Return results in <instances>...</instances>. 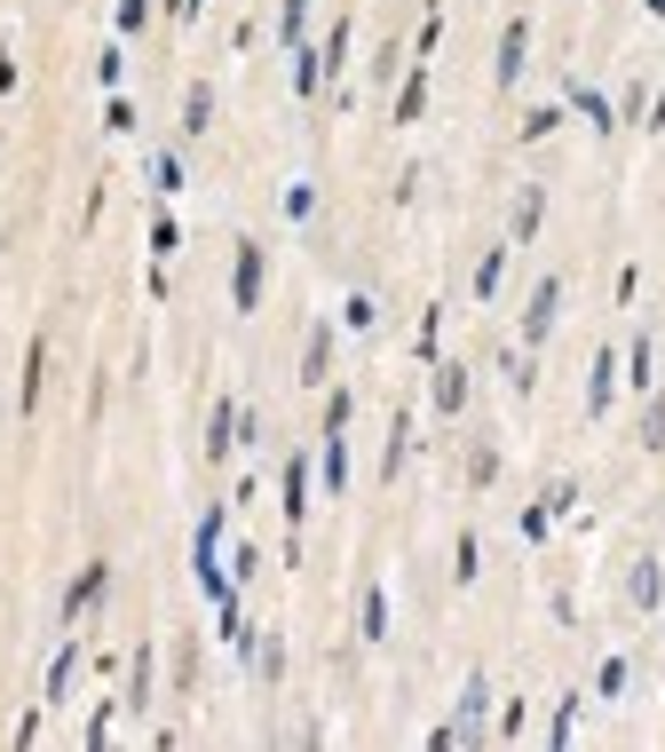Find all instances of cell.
Here are the masks:
<instances>
[{"mask_svg":"<svg viewBox=\"0 0 665 752\" xmlns=\"http://www.w3.org/2000/svg\"><path fill=\"white\" fill-rule=\"evenodd\" d=\"M530 381H539V372H530V349H515V357H508V389L530 396Z\"/></svg>","mask_w":665,"mask_h":752,"instance_id":"cell-44","label":"cell"},{"mask_svg":"<svg viewBox=\"0 0 665 752\" xmlns=\"http://www.w3.org/2000/svg\"><path fill=\"white\" fill-rule=\"evenodd\" d=\"M254 673H261V681H285V641H278V634L254 641Z\"/></svg>","mask_w":665,"mask_h":752,"instance_id":"cell-29","label":"cell"},{"mask_svg":"<svg viewBox=\"0 0 665 752\" xmlns=\"http://www.w3.org/2000/svg\"><path fill=\"white\" fill-rule=\"evenodd\" d=\"M40 389H48V333H32L24 340V389H16L24 413H40Z\"/></svg>","mask_w":665,"mask_h":752,"instance_id":"cell-8","label":"cell"},{"mask_svg":"<svg viewBox=\"0 0 665 752\" xmlns=\"http://www.w3.org/2000/svg\"><path fill=\"white\" fill-rule=\"evenodd\" d=\"M151 183L175 198V190H183V159H175V151H159V159H151Z\"/></svg>","mask_w":665,"mask_h":752,"instance_id":"cell-40","label":"cell"},{"mask_svg":"<svg viewBox=\"0 0 665 752\" xmlns=\"http://www.w3.org/2000/svg\"><path fill=\"white\" fill-rule=\"evenodd\" d=\"M571 737H579V697H562V705H555V721H547V744L562 752Z\"/></svg>","mask_w":665,"mask_h":752,"instance_id":"cell-32","label":"cell"},{"mask_svg":"<svg viewBox=\"0 0 665 752\" xmlns=\"http://www.w3.org/2000/svg\"><path fill=\"white\" fill-rule=\"evenodd\" d=\"M317 467H325V491H341V484H349V443H341V436H325Z\"/></svg>","mask_w":665,"mask_h":752,"instance_id":"cell-26","label":"cell"},{"mask_svg":"<svg viewBox=\"0 0 665 752\" xmlns=\"http://www.w3.org/2000/svg\"><path fill=\"white\" fill-rule=\"evenodd\" d=\"M626 594H634V610H657V602H665V563H657V555H642V563H634V578H626Z\"/></svg>","mask_w":665,"mask_h":752,"instance_id":"cell-13","label":"cell"},{"mask_svg":"<svg viewBox=\"0 0 665 752\" xmlns=\"http://www.w3.org/2000/svg\"><path fill=\"white\" fill-rule=\"evenodd\" d=\"M594 697H626V658H603V666H594Z\"/></svg>","mask_w":665,"mask_h":752,"instance_id":"cell-39","label":"cell"},{"mask_svg":"<svg viewBox=\"0 0 665 752\" xmlns=\"http://www.w3.org/2000/svg\"><path fill=\"white\" fill-rule=\"evenodd\" d=\"M610 404H618V349L603 340L594 365H586V420H610Z\"/></svg>","mask_w":665,"mask_h":752,"instance_id":"cell-5","label":"cell"},{"mask_svg":"<svg viewBox=\"0 0 665 752\" xmlns=\"http://www.w3.org/2000/svg\"><path fill=\"white\" fill-rule=\"evenodd\" d=\"M539 222H547V183H523L515 190V215H508V246H530Z\"/></svg>","mask_w":665,"mask_h":752,"instance_id":"cell-7","label":"cell"},{"mask_svg":"<svg viewBox=\"0 0 665 752\" xmlns=\"http://www.w3.org/2000/svg\"><path fill=\"white\" fill-rule=\"evenodd\" d=\"M104 587H112V563H88V570L72 578V594H63V610H56V618H63V626H80L88 610L104 602Z\"/></svg>","mask_w":665,"mask_h":752,"instance_id":"cell-6","label":"cell"},{"mask_svg":"<svg viewBox=\"0 0 665 752\" xmlns=\"http://www.w3.org/2000/svg\"><path fill=\"white\" fill-rule=\"evenodd\" d=\"M468 404V365H436V413H459Z\"/></svg>","mask_w":665,"mask_h":752,"instance_id":"cell-22","label":"cell"},{"mask_svg":"<svg viewBox=\"0 0 665 752\" xmlns=\"http://www.w3.org/2000/svg\"><path fill=\"white\" fill-rule=\"evenodd\" d=\"M642 9H650V16H665V0H642Z\"/></svg>","mask_w":665,"mask_h":752,"instance_id":"cell-51","label":"cell"},{"mask_svg":"<svg viewBox=\"0 0 665 752\" xmlns=\"http://www.w3.org/2000/svg\"><path fill=\"white\" fill-rule=\"evenodd\" d=\"M325 372H332V325H310V340H302V381L317 389Z\"/></svg>","mask_w":665,"mask_h":752,"instance_id":"cell-17","label":"cell"},{"mask_svg":"<svg viewBox=\"0 0 665 752\" xmlns=\"http://www.w3.org/2000/svg\"><path fill=\"white\" fill-rule=\"evenodd\" d=\"M261 286H270V246H261V238H238V262H230V310L254 317Z\"/></svg>","mask_w":665,"mask_h":752,"instance_id":"cell-1","label":"cell"},{"mask_svg":"<svg viewBox=\"0 0 665 752\" xmlns=\"http://www.w3.org/2000/svg\"><path fill=\"white\" fill-rule=\"evenodd\" d=\"M278 41H285V48L310 41V0H278Z\"/></svg>","mask_w":665,"mask_h":752,"instance_id":"cell-24","label":"cell"},{"mask_svg":"<svg viewBox=\"0 0 665 752\" xmlns=\"http://www.w3.org/2000/svg\"><path fill=\"white\" fill-rule=\"evenodd\" d=\"M562 104H571V112H586L594 127H603V135H610V104H603V95H594L586 80H571V88H562Z\"/></svg>","mask_w":665,"mask_h":752,"instance_id":"cell-25","label":"cell"},{"mask_svg":"<svg viewBox=\"0 0 665 752\" xmlns=\"http://www.w3.org/2000/svg\"><path fill=\"white\" fill-rule=\"evenodd\" d=\"M626 372H634L626 389H642V396L657 389V381H650V372H657V340H650V333H634V349H626Z\"/></svg>","mask_w":665,"mask_h":752,"instance_id":"cell-21","label":"cell"},{"mask_svg":"<svg viewBox=\"0 0 665 752\" xmlns=\"http://www.w3.org/2000/svg\"><path fill=\"white\" fill-rule=\"evenodd\" d=\"M555 127H562V104H539V112H523V127H515V135H523V143H547Z\"/></svg>","mask_w":665,"mask_h":752,"instance_id":"cell-30","label":"cell"},{"mask_svg":"<svg viewBox=\"0 0 665 752\" xmlns=\"http://www.w3.org/2000/svg\"><path fill=\"white\" fill-rule=\"evenodd\" d=\"M349 420H357V389H332L325 396V436H349Z\"/></svg>","mask_w":665,"mask_h":752,"instance_id":"cell-28","label":"cell"},{"mask_svg":"<svg viewBox=\"0 0 665 752\" xmlns=\"http://www.w3.org/2000/svg\"><path fill=\"white\" fill-rule=\"evenodd\" d=\"M396 72H405V48H396V41H388V48L373 56V80H396Z\"/></svg>","mask_w":665,"mask_h":752,"instance_id":"cell-48","label":"cell"},{"mask_svg":"<svg viewBox=\"0 0 665 752\" xmlns=\"http://www.w3.org/2000/svg\"><path fill=\"white\" fill-rule=\"evenodd\" d=\"M476 578H483V539L459 531V539H452V587H476Z\"/></svg>","mask_w":665,"mask_h":752,"instance_id":"cell-16","label":"cell"},{"mask_svg":"<svg viewBox=\"0 0 665 752\" xmlns=\"http://www.w3.org/2000/svg\"><path fill=\"white\" fill-rule=\"evenodd\" d=\"M112 721H119V697H104V705L88 713V752H104V744H112Z\"/></svg>","mask_w":665,"mask_h":752,"instance_id":"cell-31","label":"cell"},{"mask_svg":"<svg viewBox=\"0 0 665 752\" xmlns=\"http://www.w3.org/2000/svg\"><path fill=\"white\" fill-rule=\"evenodd\" d=\"M405 460H412V413H396V420H388V452H381V484H396Z\"/></svg>","mask_w":665,"mask_h":752,"instance_id":"cell-14","label":"cell"},{"mask_svg":"<svg viewBox=\"0 0 665 752\" xmlns=\"http://www.w3.org/2000/svg\"><path fill=\"white\" fill-rule=\"evenodd\" d=\"M104 127L127 135V127H136V104H127V95H112V104H104Z\"/></svg>","mask_w":665,"mask_h":752,"instance_id":"cell-47","label":"cell"},{"mask_svg":"<svg viewBox=\"0 0 665 752\" xmlns=\"http://www.w3.org/2000/svg\"><path fill=\"white\" fill-rule=\"evenodd\" d=\"M317 215V183H285V222H310Z\"/></svg>","mask_w":665,"mask_h":752,"instance_id":"cell-37","label":"cell"},{"mask_svg":"<svg viewBox=\"0 0 665 752\" xmlns=\"http://www.w3.org/2000/svg\"><path fill=\"white\" fill-rule=\"evenodd\" d=\"M175 681H183V690H190V681H198V641H190V634L175 641Z\"/></svg>","mask_w":665,"mask_h":752,"instance_id":"cell-45","label":"cell"},{"mask_svg":"<svg viewBox=\"0 0 665 752\" xmlns=\"http://www.w3.org/2000/svg\"><path fill=\"white\" fill-rule=\"evenodd\" d=\"M198 9H207V0H166V16H175V24H190Z\"/></svg>","mask_w":665,"mask_h":752,"instance_id":"cell-49","label":"cell"},{"mask_svg":"<svg viewBox=\"0 0 665 752\" xmlns=\"http://www.w3.org/2000/svg\"><path fill=\"white\" fill-rule=\"evenodd\" d=\"M198 452H207V460H230V452H238V404H214V413H207V443H198Z\"/></svg>","mask_w":665,"mask_h":752,"instance_id":"cell-9","label":"cell"},{"mask_svg":"<svg viewBox=\"0 0 665 752\" xmlns=\"http://www.w3.org/2000/svg\"><path fill=\"white\" fill-rule=\"evenodd\" d=\"M539 507H547V516H571V507H579V484H571V475H555V484L539 491Z\"/></svg>","mask_w":665,"mask_h":752,"instance_id":"cell-35","label":"cell"},{"mask_svg":"<svg viewBox=\"0 0 665 752\" xmlns=\"http://www.w3.org/2000/svg\"><path fill=\"white\" fill-rule=\"evenodd\" d=\"M523 72H530V16H508V32H499V63H491L499 95H508Z\"/></svg>","mask_w":665,"mask_h":752,"instance_id":"cell-4","label":"cell"},{"mask_svg":"<svg viewBox=\"0 0 665 752\" xmlns=\"http://www.w3.org/2000/svg\"><path fill=\"white\" fill-rule=\"evenodd\" d=\"M95 80H104V88L119 95V80H127V56H119V48H104V56H95Z\"/></svg>","mask_w":665,"mask_h":752,"instance_id":"cell-43","label":"cell"},{"mask_svg":"<svg viewBox=\"0 0 665 752\" xmlns=\"http://www.w3.org/2000/svg\"><path fill=\"white\" fill-rule=\"evenodd\" d=\"M207 127H214V80H190V88H183V135L198 143Z\"/></svg>","mask_w":665,"mask_h":752,"instance_id":"cell-12","label":"cell"},{"mask_svg":"<svg viewBox=\"0 0 665 752\" xmlns=\"http://www.w3.org/2000/svg\"><path fill=\"white\" fill-rule=\"evenodd\" d=\"M499 278H508V246H491V254L476 262V278H468V293H476V301H491V293H499Z\"/></svg>","mask_w":665,"mask_h":752,"instance_id":"cell-23","label":"cell"},{"mask_svg":"<svg viewBox=\"0 0 665 752\" xmlns=\"http://www.w3.org/2000/svg\"><path fill=\"white\" fill-rule=\"evenodd\" d=\"M293 95H325V56L302 41V48H293Z\"/></svg>","mask_w":665,"mask_h":752,"instance_id":"cell-20","label":"cell"},{"mask_svg":"<svg viewBox=\"0 0 665 752\" xmlns=\"http://www.w3.org/2000/svg\"><path fill=\"white\" fill-rule=\"evenodd\" d=\"M468 484H476V491L499 484V452H491V443H476V452H468Z\"/></svg>","mask_w":665,"mask_h":752,"instance_id":"cell-33","label":"cell"},{"mask_svg":"<svg viewBox=\"0 0 665 752\" xmlns=\"http://www.w3.org/2000/svg\"><path fill=\"white\" fill-rule=\"evenodd\" d=\"M483 713H491V681L468 673V690H459V744H476V737H483Z\"/></svg>","mask_w":665,"mask_h":752,"instance_id":"cell-10","label":"cell"},{"mask_svg":"<svg viewBox=\"0 0 665 752\" xmlns=\"http://www.w3.org/2000/svg\"><path fill=\"white\" fill-rule=\"evenodd\" d=\"M72 673H80V641H63V649H56V666H48L40 705H63V697H72Z\"/></svg>","mask_w":665,"mask_h":752,"instance_id":"cell-18","label":"cell"},{"mask_svg":"<svg viewBox=\"0 0 665 752\" xmlns=\"http://www.w3.org/2000/svg\"><path fill=\"white\" fill-rule=\"evenodd\" d=\"M278 516H285L293 539H302V523H310V452H293L278 467Z\"/></svg>","mask_w":665,"mask_h":752,"instance_id":"cell-3","label":"cell"},{"mask_svg":"<svg viewBox=\"0 0 665 752\" xmlns=\"http://www.w3.org/2000/svg\"><path fill=\"white\" fill-rule=\"evenodd\" d=\"M381 634H388V594L364 587V641H381Z\"/></svg>","mask_w":665,"mask_h":752,"instance_id":"cell-36","label":"cell"},{"mask_svg":"<svg viewBox=\"0 0 665 752\" xmlns=\"http://www.w3.org/2000/svg\"><path fill=\"white\" fill-rule=\"evenodd\" d=\"M555 325H562V278L547 269V278L530 286V301H523V349H547Z\"/></svg>","mask_w":665,"mask_h":752,"instance_id":"cell-2","label":"cell"},{"mask_svg":"<svg viewBox=\"0 0 665 752\" xmlns=\"http://www.w3.org/2000/svg\"><path fill=\"white\" fill-rule=\"evenodd\" d=\"M349 32H357V24L341 16V24H332V32H325V41H317V56H325V88H332V80H341V72H349Z\"/></svg>","mask_w":665,"mask_h":752,"instance_id":"cell-19","label":"cell"},{"mask_svg":"<svg viewBox=\"0 0 665 752\" xmlns=\"http://www.w3.org/2000/svg\"><path fill=\"white\" fill-rule=\"evenodd\" d=\"M341 325H349V333H373V325H381V310H373V293H349V310H341Z\"/></svg>","mask_w":665,"mask_h":752,"instance_id":"cell-38","label":"cell"},{"mask_svg":"<svg viewBox=\"0 0 665 752\" xmlns=\"http://www.w3.org/2000/svg\"><path fill=\"white\" fill-rule=\"evenodd\" d=\"M151 666H159V649L136 641V658H127V697H119V705H136V713L151 705Z\"/></svg>","mask_w":665,"mask_h":752,"instance_id":"cell-15","label":"cell"},{"mask_svg":"<svg viewBox=\"0 0 665 752\" xmlns=\"http://www.w3.org/2000/svg\"><path fill=\"white\" fill-rule=\"evenodd\" d=\"M151 9H159V0H119V32H143Z\"/></svg>","mask_w":665,"mask_h":752,"instance_id":"cell-46","label":"cell"},{"mask_svg":"<svg viewBox=\"0 0 665 752\" xmlns=\"http://www.w3.org/2000/svg\"><path fill=\"white\" fill-rule=\"evenodd\" d=\"M175 246H183V230H175V215L159 207V215H151V254H175Z\"/></svg>","mask_w":665,"mask_h":752,"instance_id":"cell-41","label":"cell"},{"mask_svg":"<svg viewBox=\"0 0 665 752\" xmlns=\"http://www.w3.org/2000/svg\"><path fill=\"white\" fill-rule=\"evenodd\" d=\"M436 333H444V310L428 301V317H420V340H412V357H420V365H436Z\"/></svg>","mask_w":665,"mask_h":752,"instance_id":"cell-34","label":"cell"},{"mask_svg":"<svg viewBox=\"0 0 665 752\" xmlns=\"http://www.w3.org/2000/svg\"><path fill=\"white\" fill-rule=\"evenodd\" d=\"M261 570V555H254V539H238V546H230V587H238V578H254Z\"/></svg>","mask_w":665,"mask_h":752,"instance_id":"cell-42","label":"cell"},{"mask_svg":"<svg viewBox=\"0 0 665 752\" xmlns=\"http://www.w3.org/2000/svg\"><path fill=\"white\" fill-rule=\"evenodd\" d=\"M634 436H642V452H665V396H657V389H650V404H642V428H634Z\"/></svg>","mask_w":665,"mask_h":752,"instance_id":"cell-27","label":"cell"},{"mask_svg":"<svg viewBox=\"0 0 665 752\" xmlns=\"http://www.w3.org/2000/svg\"><path fill=\"white\" fill-rule=\"evenodd\" d=\"M642 127H665V80H657V95H650V119Z\"/></svg>","mask_w":665,"mask_h":752,"instance_id":"cell-50","label":"cell"},{"mask_svg":"<svg viewBox=\"0 0 665 752\" xmlns=\"http://www.w3.org/2000/svg\"><path fill=\"white\" fill-rule=\"evenodd\" d=\"M428 112V63H405V88H396V127H420Z\"/></svg>","mask_w":665,"mask_h":752,"instance_id":"cell-11","label":"cell"}]
</instances>
